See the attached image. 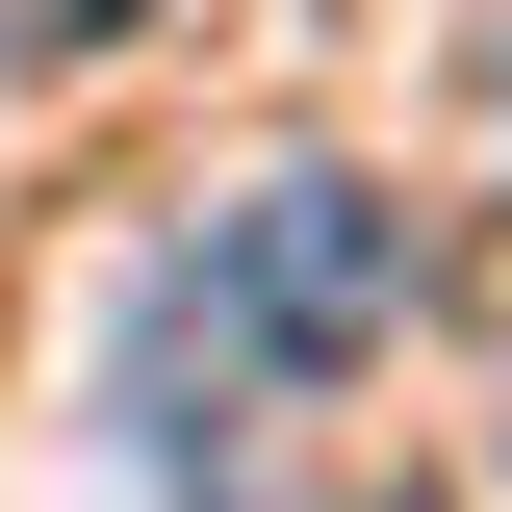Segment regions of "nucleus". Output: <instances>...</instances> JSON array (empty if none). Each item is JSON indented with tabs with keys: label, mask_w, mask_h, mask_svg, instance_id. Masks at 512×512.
I'll return each instance as SVG.
<instances>
[{
	"label": "nucleus",
	"mask_w": 512,
	"mask_h": 512,
	"mask_svg": "<svg viewBox=\"0 0 512 512\" xmlns=\"http://www.w3.org/2000/svg\"><path fill=\"white\" fill-rule=\"evenodd\" d=\"M26 26H52V52H103V26H128V0H26Z\"/></svg>",
	"instance_id": "f03ea898"
},
{
	"label": "nucleus",
	"mask_w": 512,
	"mask_h": 512,
	"mask_svg": "<svg viewBox=\"0 0 512 512\" xmlns=\"http://www.w3.org/2000/svg\"><path fill=\"white\" fill-rule=\"evenodd\" d=\"M487 436H512V359H487Z\"/></svg>",
	"instance_id": "7ed1b4c3"
},
{
	"label": "nucleus",
	"mask_w": 512,
	"mask_h": 512,
	"mask_svg": "<svg viewBox=\"0 0 512 512\" xmlns=\"http://www.w3.org/2000/svg\"><path fill=\"white\" fill-rule=\"evenodd\" d=\"M205 333H231V359H282V384L384 359V333H410V205L333 180V154L231 180V205H205Z\"/></svg>",
	"instance_id": "f257e3e1"
}]
</instances>
